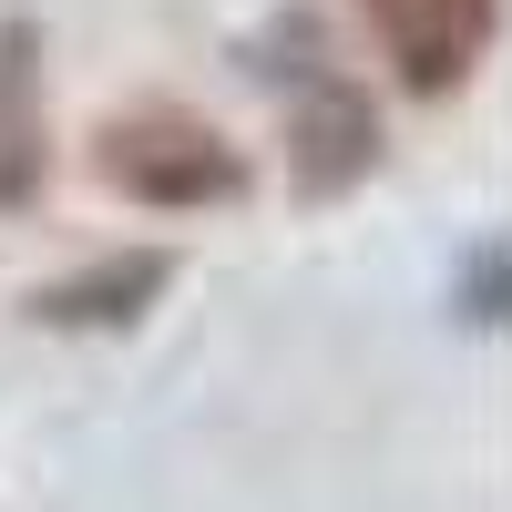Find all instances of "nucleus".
<instances>
[{
	"instance_id": "1",
	"label": "nucleus",
	"mask_w": 512,
	"mask_h": 512,
	"mask_svg": "<svg viewBox=\"0 0 512 512\" xmlns=\"http://www.w3.org/2000/svg\"><path fill=\"white\" fill-rule=\"evenodd\" d=\"M93 164H103V185H123L134 205H226L246 185V154L226 134H205V123H185V113L113 123Z\"/></svg>"
},
{
	"instance_id": "2",
	"label": "nucleus",
	"mask_w": 512,
	"mask_h": 512,
	"mask_svg": "<svg viewBox=\"0 0 512 512\" xmlns=\"http://www.w3.org/2000/svg\"><path fill=\"white\" fill-rule=\"evenodd\" d=\"M369 164H379V113H369V93H359V82H338V72H318L308 103H297V123H287V175L308 185V195H349Z\"/></svg>"
},
{
	"instance_id": "3",
	"label": "nucleus",
	"mask_w": 512,
	"mask_h": 512,
	"mask_svg": "<svg viewBox=\"0 0 512 512\" xmlns=\"http://www.w3.org/2000/svg\"><path fill=\"white\" fill-rule=\"evenodd\" d=\"M492 21H502V0H379V31H390V62L410 93H451L482 62Z\"/></svg>"
},
{
	"instance_id": "4",
	"label": "nucleus",
	"mask_w": 512,
	"mask_h": 512,
	"mask_svg": "<svg viewBox=\"0 0 512 512\" xmlns=\"http://www.w3.org/2000/svg\"><path fill=\"white\" fill-rule=\"evenodd\" d=\"M164 277H175V256H164V246H134V256H103V267L41 287L31 318H52V328H123V318H144L154 297H164Z\"/></svg>"
},
{
	"instance_id": "5",
	"label": "nucleus",
	"mask_w": 512,
	"mask_h": 512,
	"mask_svg": "<svg viewBox=\"0 0 512 512\" xmlns=\"http://www.w3.org/2000/svg\"><path fill=\"white\" fill-rule=\"evenodd\" d=\"M41 195V31L0 21V205Z\"/></svg>"
},
{
	"instance_id": "6",
	"label": "nucleus",
	"mask_w": 512,
	"mask_h": 512,
	"mask_svg": "<svg viewBox=\"0 0 512 512\" xmlns=\"http://www.w3.org/2000/svg\"><path fill=\"white\" fill-rule=\"evenodd\" d=\"M461 318H482V328L502 318V246H492V236L461 256Z\"/></svg>"
}]
</instances>
